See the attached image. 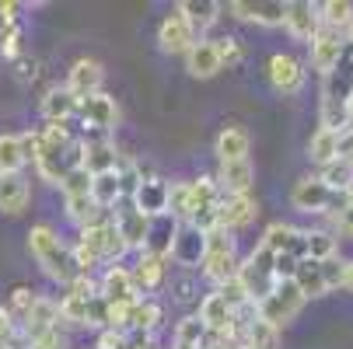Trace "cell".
Instances as JSON below:
<instances>
[{
    "instance_id": "cell-1",
    "label": "cell",
    "mask_w": 353,
    "mask_h": 349,
    "mask_svg": "<svg viewBox=\"0 0 353 349\" xmlns=\"http://www.w3.org/2000/svg\"><path fill=\"white\" fill-rule=\"evenodd\" d=\"M28 252L35 259V266L60 286H70L77 279L74 259H70V244L49 227V224H35L28 231Z\"/></svg>"
},
{
    "instance_id": "cell-2",
    "label": "cell",
    "mask_w": 353,
    "mask_h": 349,
    "mask_svg": "<svg viewBox=\"0 0 353 349\" xmlns=\"http://www.w3.org/2000/svg\"><path fill=\"white\" fill-rule=\"evenodd\" d=\"M350 203V192H336L329 189L319 175H305V178H297L294 189H290V207L297 213H308V217H329L336 220Z\"/></svg>"
},
{
    "instance_id": "cell-3",
    "label": "cell",
    "mask_w": 353,
    "mask_h": 349,
    "mask_svg": "<svg viewBox=\"0 0 353 349\" xmlns=\"http://www.w3.org/2000/svg\"><path fill=\"white\" fill-rule=\"evenodd\" d=\"M241 269V255H238V241L231 231H210L207 234V255H203V266H199V273H203L207 283L224 286L228 279H234Z\"/></svg>"
},
{
    "instance_id": "cell-4",
    "label": "cell",
    "mask_w": 353,
    "mask_h": 349,
    "mask_svg": "<svg viewBox=\"0 0 353 349\" xmlns=\"http://www.w3.org/2000/svg\"><path fill=\"white\" fill-rule=\"evenodd\" d=\"M301 308H305V293L297 290L294 279H280V283L263 297V301L256 304L259 321H266V325H273V328H283L287 321H294V318L301 315Z\"/></svg>"
},
{
    "instance_id": "cell-5",
    "label": "cell",
    "mask_w": 353,
    "mask_h": 349,
    "mask_svg": "<svg viewBox=\"0 0 353 349\" xmlns=\"http://www.w3.org/2000/svg\"><path fill=\"white\" fill-rule=\"evenodd\" d=\"M238 279H241V286L248 290L252 304H259L263 297L280 283V279H276V259H273V252H266L263 244H256V248H252V252L241 259Z\"/></svg>"
},
{
    "instance_id": "cell-6",
    "label": "cell",
    "mask_w": 353,
    "mask_h": 349,
    "mask_svg": "<svg viewBox=\"0 0 353 349\" xmlns=\"http://www.w3.org/2000/svg\"><path fill=\"white\" fill-rule=\"evenodd\" d=\"M346 53H350L346 35H343V32H332V28H322V32L312 39V45H308L312 70H315L322 81H325V77H332V74L339 70V63L346 60Z\"/></svg>"
},
{
    "instance_id": "cell-7",
    "label": "cell",
    "mask_w": 353,
    "mask_h": 349,
    "mask_svg": "<svg viewBox=\"0 0 353 349\" xmlns=\"http://www.w3.org/2000/svg\"><path fill=\"white\" fill-rule=\"evenodd\" d=\"M266 77H270V87H273L276 94L290 98V94L305 91L308 70H305V63H301L297 56H290V53H273L270 63H266Z\"/></svg>"
},
{
    "instance_id": "cell-8",
    "label": "cell",
    "mask_w": 353,
    "mask_h": 349,
    "mask_svg": "<svg viewBox=\"0 0 353 349\" xmlns=\"http://www.w3.org/2000/svg\"><path fill=\"white\" fill-rule=\"evenodd\" d=\"M259 244L266 248V252H273V255L308 259V231H301V227H294V224H283V220H273V224L263 231Z\"/></svg>"
},
{
    "instance_id": "cell-9",
    "label": "cell",
    "mask_w": 353,
    "mask_h": 349,
    "mask_svg": "<svg viewBox=\"0 0 353 349\" xmlns=\"http://www.w3.org/2000/svg\"><path fill=\"white\" fill-rule=\"evenodd\" d=\"M238 311H231V304L217 290H210L203 301H199V321L207 325V332H217V335H231L238 346H241V328H238Z\"/></svg>"
},
{
    "instance_id": "cell-10",
    "label": "cell",
    "mask_w": 353,
    "mask_h": 349,
    "mask_svg": "<svg viewBox=\"0 0 353 349\" xmlns=\"http://www.w3.org/2000/svg\"><path fill=\"white\" fill-rule=\"evenodd\" d=\"M231 18L248 21V25H263V28H276L287 18V0H231L228 4Z\"/></svg>"
},
{
    "instance_id": "cell-11",
    "label": "cell",
    "mask_w": 353,
    "mask_h": 349,
    "mask_svg": "<svg viewBox=\"0 0 353 349\" xmlns=\"http://www.w3.org/2000/svg\"><path fill=\"white\" fill-rule=\"evenodd\" d=\"M203 255H207V234L192 227V224H179V234H175V244H172V262L182 266L185 273L203 266Z\"/></svg>"
},
{
    "instance_id": "cell-12",
    "label": "cell",
    "mask_w": 353,
    "mask_h": 349,
    "mask_svg": "<svg viewBox=\"0 0 353 349\" xmlns=\"http://www.w3.org/2000/svg\"><path fill=\"white\" fill-rule=\"evenodd\" d=\"M98 297H105L109 304H137V301H143L140 286L133 279V269H126V266H109L102 273V279H98Z\"/></svg>"
},
{
    "instance_id": "cell-13",
    "label": "cell",
    "mask_w": 353,
    "mask_h": 349,
    "mask_svg": "<svg viewBox=\"0 0 353 349\" xmlns=\"http://www.w3.org/2000/svg\"><path fill=\"white\" fill-rule=\"evenodd\" d=\"M283 28L290 32V39L297 42H308L322 32V14H319V4L312 0H287V18H283Z\"/></svg>"
},
{
    "instance_id": "cell-14",
    "label": "cell",
    "mask_w": 353,
    "mask_h": 349,
    "mask_svg": "<svg viewBox=\"0 0 353 349\" xmlns=\"http://www.w3.org/2000/svg\"><path fill=\"white\" fill-rule=\"evenodd\" d=\"M77 116H81L84 129H94V133H112L119 126V105H116V98H109L105 91L84 98Z\"/></svg>"
},
{
    "instance_id": "cell-15",
    "label": "cell",
    "mask_w": 353,
    "mask_h": 349,
    "mask_svg": "<svg viewBox=\"0 0 353 349\" xmlns=\"http://www.w3.org/2000/svg\"><path fill=\"white\" fill-rule=\"evenodd\" d=\"M196 42H199V35L189 28V21H185L179 11H172V14L161 18V25H158V45H161V53L185 56Z\"/></svg>"
},
{
    "instance_id": "cell-16",
    "label": "cell",
    "mask_w": 353,
    "mask_h": 349,
    "mask_svg": "<svg viewBox=\"0 0 353 349\" xmlns=\"http://www.w3.org/2000/svg\"><path fill=\"white\" fill-rule=\"evenodd\" d=\"M102 84H105V67L98 60L81 56L67 70V91L77 98V102H84V98H91V94H102Z\"/></svg>"
},
{
    "instance_id": "cell-17",
    "label": "cell",
    "mask_w": 353,
    "mask_h": 349,
    "mask_svg": "<svg viewBox=\"0 0 353 349\" xmlns=\"http://www.w3.org/2000/svg\"><path fill=\"white\" fill-rule=\"evenodd\" d=\"M18 328H21L25 342H35V339H42L46 332H57V328H60V301H53V297L39 293L35 308L25 315V321H21Z\"/></svg>"
},
{
    "instance_id": "cell-18",
    "label": "cell",
    "mask_w": 353,
    "mask_h": 349,
    "mask_svg": "<svg viewBox=\"0 0 353 349\" xmlns=\"http://www.w3.org/2000/svg\"><path fill=\"white\" fill-rule=\"evenodd\" d=\"M119 161H123V154L116 151V143L109 140V133L84 136V161H81V168H88L91 175H105V171H116Z\"/></svg>"
},
{
    "instance_id": "cell-19",
    "label": "cell",
    "mask_w": 353,
    "mask_h": 349,
    "mask_svg": "<svg viewBox=\"0 0 353 349\" xmlns=\"http://www.w3.org/2000/svg\"><path fill=\"white\" fill-rule=\"evenodd\" d=\"M112 220H116L119 234L126 237L130 252H143V244H147V231H150V217H143V213L130 203V199H126V203H119V207L112 210Z\"/></svg>"
},
{
    "instance_id": "cell-20",
    "label": "cell",
    "mask_w": 353,
    "mask_h": 349,
    "mask_svg": "<svg viewBox=\"0 0 353 349\" xmlns=\"http://www.w3.org/2000/svg\"><path fill=\"white\" fill-rule=\"evenodd\" d=\"M185 70H189V77H196V81L217 77V74L224 70V60H221V53H217V42H214V39H199L189 53H185Z\"/></svg>"
},
{
    "instance_id": "cell-21",
    "label": "cell",
    "mask_w": 353,
    "mask_h": 349,
    "mask_svg": "<svg viewBox=\"0 0 353 349\" xmlns=\"http://www.w3.org/2000/svg\"><path fill=\"white\" fill-rule=\"evenodd\" d=\"M259 217V203L252 195H221V231H241Z\"/></svg>"
},
{
    "instance_id": "cell-22",
    "label": "cell",
    "mask_w": 353,
    "mask_h": 349,
    "mask_svg": "<svg viewBox=\"0 0 353 349\" xmlns=\"http://www.w3.org/2000/svg\"><path fill=\"white\" fill-rule=\"evenodd\" d=\"M179 224H182V220H175L172 213L150 217V231H147V244H143V252H147V255H158V259H172V244H175Z\"/></svg>"
},
{
    "instance_id": "cell-23",
    "label": "cell",
    "mask_w": 353,
    "mask_h": 349,
    "mask_svg": "<svg viewBox=\"0 0 353 349\" xmlns=\"http://www.w3.org/2000/svg\"><path fill=\"white\" fill-rule=\"evenodd\" d=\"M248 151H252V136L248 129L241 126H224L214 140V154L221 165H231V161H248Z\"/></svg>"
},
{
    "instance_id": "cell-24",
    "label": "cell",
    "mask_w": 353,
    "mask_h": 349,
    "mask_svg": "<svg viewBox=\"0 0 353 349\" xmlns=\"http://www.w3.org/2000/svg\"><path fill=\"white\" fill-rule=\"evenodd\" d=\"M130 203H133L143 217H161V213H168V182H161V178H143Z\"/></svg>"
},
{
    "instance_id": "cell-25",
    "label": "cell",
    "mask_w": 353,
    "mask_h": 349,
    "mask_svg": "<svg viewBox=\"0 0 353 349\" xmlns=\"http://www.w3.org/2000/svg\"><path fill=\"white\" fill-rule=\"evenodd\" d=\"M185 21H189V28L203 39L214 25H217V18H221V11H224V4H217V0H182V4L175 8Z\"/></svg>"
},
{
    "instance_id": "cell-26",
    "label": "cell",
    "mask_w": 353,
    "mask_h": 349,
    "mask_svg": "<svg viewBox=\"0 0 353 349\" xmlns=\"http://www.w3.org/2000/svg\"><path fill=\"white\" fill-rule=\"evenodd\" d=\"M28 199H32V185L21 171L18 175H0V213H8V217L25 213Z\"/></svg>"
},
{
    "instance_id": "cell-27",
    "label": "cell",
    "mask_w": 353,
    "mask_h": 349,
    "mask_svg": "<svg viewBox=\"0 0 353 349\" xmlns=\"http://www.w3.org/2000/svg\"><path fill=\"white\" fill-rule=\"evenodd\" d=\"M252 182H256L252 161H231L217 168V185L224 195H252Z\"/></svg>"
},
{
    "instance_id": "cell-28",
    "label": "cell",
    "mask_w": 353,
    "mask_h": 349,
    "mask_svg": "<svg viewBox=\"0 0 353 349\" xmlns=\"http://www.w3.org/2000/svg\"><path fill=\"white\" fill-rule=\"evenodd\" d=\"M42 119L46 123H70L74 116H77V109H81V102L67 91V84L63 87H49L46 94H42Z\"/></svg>"
},
{
    "instance_id": "cell-29",
    "label": "cell",
    "mask_w": 353,
    "mask_h": 349,
    "mask_svg": "<svg viewBox=\"0 0 353 349\" xmlns=\"http://www.w3.org/2000/svg\"><path fill=\"white\" fill-rule=\"evenodd\" d=\"M294 283H297L301 293H305V301H312V297H325L332 290V283L325 276V262H315V259H305V262L297 266Z\"/></svg>"
},
{
    "instance_id": "cell-30",
    "label": "cell",
    "mask_w": 353,
    "mask_h": 349,
    "mask_svg": "<svg viewBox=\"0 0 353 349\" xmlns=\"http://www.w3.org/2000/svg\"><path fill=\"white\" fill-rule=\"evenodd\" d=\"M308 158H312V165H319V168H325V165H332L336 158H343V133H332V129H315L312 133V140H308Z\"/></svg>"
},
{
    "instance_id": "cell-31",
    "label": "cell",
    "mask_w": 353,
    "mask_h": 349,
    "mask_svg": "<svg viewBox=\"0 0 353 349\" xmlns=\"http://www.w3.org/2000/svg\"><path fill=\"white\" fill-rule=\"evenodd\" d=\"M91 199L98 203V210L112 213L119 203H126V192H123V178L119 171H105V175H94V185H91Z\"/></svg>"
},
{
    "instance_id": "cell-32",
    "label": "cell",
    "mask_w": 353,
    "mask_h": 349,
    "mask_svg": "<svg viewBox=\"0 0 353 349\" xmlns=\"http://www.w3.org/2000/svg\"><path fill=\"white\" fill-rule=\"evenodd\" d=\"M28 165L21 133H0V175H18Z\"/></svg>"
},
{
    "instance_id": "cell-33",
    "label": "cell",
    "mask_w": 353,
    "mask_h": 349,
    "mask_svg": "<svg viewBox=\"0 0 353 349\" xmlns=\"http://www.w3.org/2000/svg\"><path fill=\"white\" fill-rule=\"evenodd\" d=\"M161 321H165V308H161L158 301H147V297H143V301L133 304L130 332H137V335H154Z\"/></svg>"
},
{
    "instance_id": "cell-34",
    "label": "cell",
    "mask_w": 353,
    "mask_h": 349,
    "mask_svg": "<svg viewBox=\"0 0 353 349\" xmlns=\"http://www.w3.org/2000/svg\"><path fill=\"white\" fill-rule=\"evenodd\" d=\"M168 259H158V255H147V252H140V259H137V266H133V279H137V286H140V293L143 290H158L161 283H165V266Z\"/></svg>"
},
{
    "instance_id": "cell-35",
    "label": "cell",
    "mask_w": 353,
    "mask_h": 349,
    "mask_svg": "<svg viewBox=\"0 0 353 349\" xmlns=\"http://www.w3.org/2000/svg\"><path fill=\"white\" fill-rule=\"evenodd\" d=\"M91 301H94V297L63 293L60 297V321L77 325V328H91Z\"/></svg>"
},
{
    "instance_id": "cell-36",
    "label": "cell",
    "mask_w": 353,
    "mask_h": 349,
    "mask_svg": "<svg viewBox=\"0 0 353 349\" xmlns=\"http://www.w3.org/2000/svg\"><path fill=\"white\" fill-rule=\"evenodd\" d=\"M319 14H322V28H332V32H346L353 25L350 0H325V4H319Z\"/></svg>"
},
{
    "instance_id": "cell-37",
    "label": "cell",
    "mask_w": 353,
    "mask_h": 349,
    "mask_svg": "<svg viewBox=\"0 0 353 349\" xmlns=\"http://www.w3.org/2000/svg\"><path fill=\"white\" fill-rule=\"evenodd\" d=\"M319 178L329 189H336V192H353V161L350 158H336L332 165L319 168Z\"/></svg>"
},
{
    "instance_id": "cell-38",
    "label": "cell",
    "mask_w": 353,
    "mask_h": 349,
    "mask_svg": "<svg viewBox=\"0 0 353 349\" xmlns=\"http://www.w3.org/2000/svg\"><path fill=\"white\" fill-rule=\"evenodd\" d=\"M245 342L256 346V349H280V328L259 321V315H256L248 321V328H245Z\"/></svg>"
},
{
    "instance_id": "cell-39",
    "label": "cell",
    "mask_w": 353,
    "mask_h": 349,
    "mask_svg": "<svg viewBox=\"0 0 353 349\" xmlns=\"http://www.w3.org/2000/svg\"><path fill=\"white\" fill-rule=\"evenodd\" d=\"M336 252H339L336 234H329V231H308V259L329 262V259H336Z\"/></svg>"
},
{
    "instance_id": "cell-40",
    "label": "cell",
    "mask_w": 353,
    "mask_h": 349,
    "mask_svg": "<svg viewBox=\"0 0 353 349\" xmlns=\"http://www.w3.org/2000/svg\"><path fill=\"white\" fill-rule=\"evenodd\" d=\"M35 301H39V293H35L32 286H14V290H11V301H8V311H11V318L21 325V321H25V315L35 308Z\"/></svg>"
},
{
    "instance_id": "cell-41",
    "label": "cell",
    "mask_w": 353,
    "mask_h": 349,
    "mask_svg": "<svg viewBox=\"0 0 353 349\" xmlns=\"http://www.w3.org/2000/svg\"><path fill=\"white\" fill-rule=\"evenodd\" d=\"M91 185H94V175L88 168H74L63 182H60V192L63 195H91Z\"/></svg>"
},
{
    "instance_id": "cell-42",
    "label": "cell",
    "mask_w": 353,
    "mask_h": 349,
    "mask_svg": "<svg viewBox=\"0 0 353 349\" xmlns=\"http://www.w3.org/2000/svg\"><path fill=\"white\" fill-rule=\"evenodd\" d=\"M168 213L175 220H185V213H189V182H168Z\"/></svg>"
},
{
    "instance_id": "cell-43",
    "label": "cell",
    "mask_w": 353,
    "mask_h": 349,
    "mask_svg": "<svg viewBox=\"0 0 353 349\" xmlns=\"http://www.w3.org/2000/svg\"><path fill=\"white\" fill-rule=\"evenodd\" d=\"M0 56L11 60V63L21 60V25H11V28L0 32Z\"/></svg>"
},
{
    "instance_id": "cell-44",
    "label": "cell",
    "mask_w": 353,
    "mask_h": 349,
    "mask_svg": "<svg viewBox=\"0 0 353 349\" xmlns=\"http://www.w3.org/2000/svg\"><path fill=\"white\" fill-rule=\"evenodd\" d=\"M94 349H130V332H123V328H102V332H98Z\"/></svg>"
},
{
    "instance_id": "cell-45",
    "label": "cell",
    "mask_w": 353,
    "mask_h": 349,
    "mask_svg": "<svg viewBox=\"0 0 353 349\" xmlns=\"http://www.w3.org/2000/svg\"><path fill=\"white\" fill-rule=\"evenodd\" d=\"M214 42H217V53H221L224 67H234V63H241V42H238L234 35H221V39H214Z\"/></svg>"
},
{
    "instance_id": "cell-46",
    "label": "cell",
    "mask_w": 353,
    "mask_h": 349,
    "mask_svg": "<svg viewBox=\"0 0 353 349\" xmlns=\"http://www.w3.org/2000/svg\"><path fill=\"white\" fill-rule=\"evenodd\" d=\"M28 349H67V335H60V328L57 332H46L42 339L28 342Z\"/></svg>"
},
{
    "instance_id": "cell-47",
    "label": "cell",
    "mask_w": 353,
    "mask_h": 349,
    "mask_svg": "<svg viewBox=\"0 0 353 349\" xmlns=\"http://www.w3.org/2000/svg\"><path fill=\"white\" fill-rule=\"evenodd\" d=\"M172 290H179V293H175L179 301H192V297H196V293H192L196 286H192V279H189V276H185V279H179V283H172Z\"/></svg>"
},
{
    "instance_id": "cell-48",
    "label": "cell",
    "mask_w": 353,
    "mask_h": 349,
    "mask_svg": "<svg viewBox=\"0 0 353 349\" xmlns=\"http://www.w3.org/2000/svg\"><path fill=\"white\" fill-rule=\"evenodd\" d=\"M339 290L353 293V262H346V266H343V283H339Z\"/></svg>"
},
{
    "instance_id": "cell-49",
    "label": "cell",
    "mask_w": 353,
    "mask_h": 349,
    "mask_svg": "<svg viewBox=\"0 0 353 349\" xmlns=\"http://www.w3.org/2000/svg\"><path fill=\"white\" fill-rule=\"evenodd\" d=\"M18 77H21V81H28V77H35V67H32L28 60H18Z\"/></svg>"
},
{
    "instance_id": "cell-50",
    "label": "cell",
    "mask_w": 353,
    "mask_h": 349,
    "mask_svg": "<svg viewBox=\"0 0 353 349\" xmlns=\"http://www.w3.org/2000/svg\"><path fill=\"white\" fill-rule=\"evenodd\" d=\"M346 112H350V123H353V87H350V98H346Z\"/></svg>"
},
{
    "instance_id": "cell-51",
    "label": "cell",
    "mask_w": 353,
    "mask_h": 349,
    "mask_svg": "<svg viewBox=\"0 0 353 349\" xmlns=\"http://www.w3.org/2000/svg\"><path fill=\"white\" fill-rule=\"evenodd\" d=\"M343 35H346V45H350V49H353V25H350V28H346V32H343Z\"/></svg>"
},
{
    "instance_id": "cell-52",
    "label": "cell",
    "mask_w": 353,
    "mask_h": 349,
    "mask_svg": "<svg viewBox=\"0 0 353 349\" xmlns=\"http://www.w3.org/2000/svg\"><path fill=\"white\" fill-rule=\"evenodd\" d=\"M234 349H256V346H248V342H241V346H234Z\"/></svg>"
}]
</instances>
